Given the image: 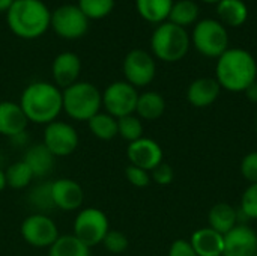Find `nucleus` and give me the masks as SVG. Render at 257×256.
Instances as JSON below:
<instances>
[{
  "label": "nucleus",
  "instance_id": "nucleus-39",
  "mask_svg": "<svg viewBox=\"0 0 257 256\" xmlns=\"http://www.w3.org/2000/svg\"><path fill=\"white\" fill-rule=\"evenodd\" d=\"M12 3H14V0H0V12H6Z\"/></svg>",
  "mask_w": 257,
  "mask_h": 256
},
{
  "label": "nucleus",
  "instance_id": "nucleus-21",
  "mask_svg": "<svg viewBox=\"0 0 257 256\" xmlns=\"http://www.w3.org/2000/svg\"><path fill=\"white\" fill-rule=\"evenodd\" d=\"M54 155L45 148L44 143L30 146L24 154V161L33 172L35 178H44L54 167Z\"/></svg>",
  "mask_w": 257,
  "mask_h": 256
},
{
  "label": "nucleus",
  "instance_id": "nucleus-35",
  "mask_svg": "<svg viewBox=\"0 0 257 256\" xmlns=\"http://www.w3.org/2000/svg\"><path fill=\"white\" fill-rule=\"evenodd\" d=\"M241 175L244 177L245 181H248L250 184H256L257 183V151L248 152L247 155H244L242 161H241Z\"/></svg>",
  "mask_w": 257,
  "mask_h": 256
},
{
  "label": "nucleus",
  "instance_id": "nucleus-11",
  "mask_svg": "<svg viewBox=\"0 0 257 256\" xmlns=\"http://www.w3.org/2000/svg\"><path fill=\"white\" fill-rule=\"evenodd\" d=\"M21 237L33 247H51L60 237L56 223L42 213H35L26 217L21 223Z\"/></svg>",
  "mask_w": 257,
  "mask_h": 256
},
{
  "label": "nucleus",
  "instance_id": "nucleus-28",
  "mask_svg": "<svg viewBox=\"0 0 257 256\" xmlns=\"http://www.w3.org/2000/svg\"><path fill=\"white\" fill-rule=\"evenodd\" d=\"M5 175H6V186L11 189H15V190H21V189L27 187L35 178L33 172L30 170V167L26 164L24 160L12 163L6 169Z\"/></svg>",
  "mask_w": 257,
  "mask_h": 256
},
{
  "label": "nucleus",
  "instance_id": "nucleus-10",
  "mask_svg": "<svg viewBox=\"0 0 257 256\" xmlns=\"http://www.w3.org/2000/svg\"><path fill=\"white\" fill-rule=\"evenodd\" d=\"M122 71L125 75V81L137 88H145L151 84L157 75V63L155 57L142 48H134L126 53Z\"/></svg>",
  "mask_w": 257,
  "mask_h": 256
},
{
  "label": "nucleus",
  "instance_id": "nucleus-16",
  "mask_svg": "<svg viewBox=\"0 0 257 256\" xmlns=\"http://www.w3.org/2000/svg\"><path fill=\"white\" fill-rule=\"evenodd\" d=\"M81 72V59L78 54L72 51H62L59 53L51 65V75L54 84L59 89H66L71 84L78 81Z\"/></svg>",
  "mask_w": 257,
  "mask_h": 256
},
{
  "label": "nucleus",
  "instance_id": "nucleus-41",
  "mask_svg": "<svg viewBox=\"0 0 257 256\" xmlns=\"http://www.w3.org/2000/svg\"><path fill=\"white\" fill-rule=\"evenodd\" d=\"M202 2H205V3H215V5H217V3H220L221 0H202Z\"/></svg>",
  "mask_w": 257,
  "mask_h": 256
},
{
  "label": "nucleus",
  "instance_id": "nucleus-7",
  "mask_svg": "<svg viewBox=\"0 0 257 256\" xmlns=\"http://www.w3.org/2000/svg\"><path fill=\"white\" fill-rule=\"evenodd\" d=\"M108 231V217L99 208H83L74 220V235L89 249L101 244Z\"/></svg>",
  "mask_w": 257,
  "mask_h": 256
},
{
  "label": "nucleus",
  "instance_id": "nucleus-40",
  "mask_svg": "<svg viewBox=\"0 0 257 256\" xmlns=\"http://www.w3.org/2000/svg\"><path fill=\"white\" fill-rule=\"evenodd\" d=\"M5 187H6V175H5V172L0 169V192L5 190Z\"/></svg>",
  "mask_w": 257,
  "mask_h": 256
},
{
  "label": "nucleus",
  "instance_id": "nucleus-29",
  "mask_svg": "<svg viewBox=\"0 0 257 256\" xmlns=\"http://www.w3.org/2000/svg\"><path fill=\"white\" fill-rule=\"evenodd\" d=\"M116 0H78L77 6L87 17V20H102L114 9Z\"/></svg>",
  "mask_w": 257,
  "mask_h": 256
},
{
  "label": "nucleus",
  "instance_id": "nucleus-22",
  "mask_svg": "<svg viewBox=\"0 0 257 256\" xmlns=\"http://www.w3.org/2000/svg\"><path fill=\"white\" fill-rule=\"evenodd\" d=\"M166 112V100L161 94L155 91H148L139 94L136 113L140 119L145 121H155L161 118Z\"/></svg>",
  "mask_w": 257,
  "mask_h": 256
},
{
  "label": "nucleus",
  "instance_id": "nucleus-3",
  "mask_svg": "<svg viewBox=\"0 0 257 256\" xmlns=\"http://www.w3.org/2000/svg\"><path fill=\"white\" fill-rule=\"evenodd\" d=\"M6 23L15 36L36 39L48 32L51 11L42 0H14L6 11Z\"/></svg>",
  "mask_w": 257,
  "mask_h": 256
},
{
  "label": "nucleus",
  "instance_id": "nucleus-5",
  "mask_svg": "<svg viewBox=\"0 0 257 256\" xmlns=\"http://www.w3.org/2000/svg\"><path fill=\"white\" fill-rule=\"evenodd\" d=\"M63 112L74 121H89L102 107V94L90 81H77L62 91Z\"/></svg>",
  "mask_w": 257,
  "mask_h": 256
},
{
  "label": "nucleus",
  "instance_id": "nucleus-42",
  "mask_svg": "<svg viewBox=\"0 0 257 256\" xmlns=\"http://www.w3.org/2000/svg\"><path fill=\"white\" fill-rule=\"evenodd\" d=\"M256 128H257V121H256Z\"/></svg>",
  "mask_w": 257,
  "mask_h": 256
},
{
  "label": "nucleus",
  "instance_id": "nucleus-32",
  "mask_svg": "<svg viewBox=\"0 0 257 256\" xmlns=\"http://www.w3.org/2000/svg\"><path fill=\"white\" fill-rule=\"evenodd\" d=\"M239 210L244 217L257 220V183L250 184L244 190L239 202Z\"/></svg>",
  "mask_w": 257,
  "mask_h": 256
},
{
  "label": "nucleus",
  "instance_id": "nucleus-15",
  "mask_svg": "<svg viewBox=\"0 0 257 256\" xmlns=\"http://www.w3.org/2000/svg\"><path fill=\"white\" fill-rule=\"evenodd\" d=\"M257 253L256 231L247 225H236L224 235V252L221 256H254Z\"/></svg>",
  "mask_w": 257,
  "mask_h": 256
},
{
  "label": "nucleus",
  "instance_id": "nucleus-38",
  "mask_svg": "<svg viewBox=\"0 0 257 256\" xmlns=\"http://www.w3.org/2000/svg\"><path fill=\"white\" fill-rule=\"evenodd\" d=\"M245 97L248 98V101L251 103H257V80L254 83H251L247 89H245Z\"/></svg>",
  "mask_w": 257,
  "mask_h": 256
},
{
  "label": "nucleus",
  "instance_id": "nucleus-1",
  "mask_svg": "<svg viewBox=\"0 0 257 256\" xmlns=\"http://www.w3.org/2000/svg\"><path fill=\"white\" fill-rule=\"evenodd\" d=\"M18 104L29 122L47 125L57 121L63 110L62 89L54 83L33 81L24 88Z\"/></svg>",
  "mask_w": 257,
  "mask_h": 256
},
{
  "label": "nucleus",
  "instance_id": "nucleus-25",
  "mask_svg": "<svg viewBox=\"0 0 257 256\" xmlns=\"http://www.w3.org/2000/svg\"><path fill=\"white\" fill-rule=\"evenodd\" d=\"M199 14L200 9L194 0H176L172 6L167 21L185 29L187 26L196 24L199 21Z\"/></svg>",
  "mask_w": 257,
  "mask_h": 256
},
{
  "label": "nucleus",
  "instance_id": "nucleus-6",
  "mask_svg": "<svg viewBox=\"0 0 257 256\" xmlns=\"http://www.w3.org/2000/svg\"><path fill=\"white\" fill-rule=\"evenodd\" d=\"M190 38L193 47L205 57L218 59L229 48V33L226 26L214 18L197 21Z\"/></svg>",
  "mask_w": 257,
  "mask_h": 256
},
{
  "label": "nucleus",
  "instance_id": "nucleus-30",
  "mask_svg": "<svg viewBox=\"0 0 257 256\" xmlns=\"http://www.w3.org/2000/svg\"><path fill=\"white\" fill-rule=\"evenodd\" d=\"M117 136L126 142H136L143 137V122L136 115H128L117 119Z\"/></svg>",
  "mask_w": 257,
  "mask_h": 256
},
{
  "label": "nucleus",
  "instance_id": "nucleus-19",
  "mask_svg": "<svg viewBox=\"0 0 257 256\" xmlns=\"http://www.w3.org/2000/svg\"><path fill=\"white\" fill-rule=\"evenodd\" d=\"M190 244L197 256H221L224 252V235L209 226L200 228L191 235Z\"/></svg>",
  "mask_w": 257,
  "mask_h": 256
},
{
  "label": "nucleus",
  "instance_id": "nucleus-23",
  "mask_svg": "<svg viewBox=\"0 0 257 256\" xmlns=\"http://www.w3.org/2000/svg\"><path fill=\"white\" fill-rule=\"evenodd\" d=\"M175 0H136L139 15L152 24H161L169 20Z\"/></svg>",
  "mask_w": 257,
  "mask_h": 256
},
{
  "label": "nucleus",
  "instance_id": "nucleus-4",
  "mask_svg": "<svg viewBox=\"0 0 257 256\" xmlns=\"http://www.w3.org/2000/svg\"><path fill=\"white\" fill-rule=\"evenodd\" d=\"M190 47L191 38L187 29L170 21L158 24L151 36L152 56L167 63L182 60L187 56Z\"/></svg>",
  "mask_w": 257,
  "mask_h": 256
},
{
  "label": "nucleus",
  "instance_id": "nucleus-13",
  "mask_svg": "<svg viewBox=\"0 0 257 256\" xmlns=\"http://www.w3.org/2000/svg\"><path fill=\"white\" fill-rule=\"evenodd\" d=\"M126 157L130 160V164L152 172L158 164L163 163L164 152L158 142L149 137H142L128 145Z\"/></svg>",
  "mask_w": 257,
  "mask_h": 256
},
{
  "label": "nucleus",
  "instance_id": "nucleus-31",
  "mask_svg": "<svg viewBox=\"0 0 257 256\" xmlns=\"http://www.w3.org/2000/svg\"><path fill=\"white\" fill-rule=\"evenodd\" d=\"M29 201L35 208H38L41 211L54 208V202H53V196H51V183L50 184L44 183V184L36 186L30 192Z\"/></svg>",
  "mask_w": 257,
  "mask_h": 256
},
{
  "label": "nucleus",
  "instance_id": "nucleus-14",
  "mask_svg": "<svg viewBox=\"0 0 257 256\" xmlns=\"http://www.w3.org/2000/svg\"><path fill=\"white\" fill-rule=\"evenodd\" d=\"M51 196H53L54 207L63 211L80 210L84 202L83 187L71 178H60L53 181Z\"/></svg>",
  "mask_w": 257,
  "mask_h": 256
},
{
  "label": "nucleus",
  "instance_id": "nucleus-2",
  "mask_svg": "<svg viewBox=\"0 0 257 256\" xmlns=\"http://www.w3.org/2000/svg\"><path fill=\"white\" fill-rule=\"evenodd\" d=\"M215 80L229 92H245L257 80V62L244 48H227L215 65Z\"/></svg>",
  "mask_w": 257,
  "mask_h": 256
},
{
  "label": "nucleus",
  "instance_id": "nucleus-37",
  "mask_svg": "<svg viewBox=\"0 0 257 256\" xmlns=\"http://www.w3.org/2000/svg\"><path fill=\"white\" fill-rule=\"evenodd\" d=\"M167 256H197V253L194 252L193 246L190 244V240L179 238L170 244Z\"/></svg>",
  "mask_w": 257,
  "mask_h": 256
},
{
  "label": "nucleus",
  "instance_id": "nucleus-33",
  "mask_svg": "<svg viewBox=\"0 0 257 256\" xmlns=\"http://www.w3.org/2000/svg\"><path fill=\"white\" fill-rule=\"evenodd\" d=\"M101 244L104 246V249L107 252L114 253V255H119V253H123L128 249L130 241H128V238H126V235L123 232H120V231H111L110 229L107 232V235L104 237V240H102Z\"/></svg>",
  "mask_w": 257,
  "mask_h": 256
},
{
  "label": "nucleus",
  "instance_id": "nucleus-36",
  "mask_svg": "<svg viewBox=\"0 0 257 256\" xmlns=\"http://www.w3.org/2000/svg\"><path fill=\"white\" fill-rule=\"evenodd\" d=\"M175 178V172H173V167L167 163H161L158 164L152 172H151V180L154 183H157L158 186H169L172 184Z\"/></svg>",
  "mask_w": 257,
  "mask_h": 256
},
{
  "label": "nucleus",
  "instance_id": "nucleus-12",
  "mask_svg": "<svg viewBox=\"0 0 257 256\" xmlns=\"http://www.w3.org/2000/svg\"><path fill=\"white\" fill-rule=\"evenodd\" d=\"M42 143L54 157H68L78 146V134L71 124L54 121L45 125Z\"/></svg>",
  "mask_w": 257,
  "mask_h": 256
},
{
  "label": "nucleus",
  "instance_id": "nucleus-17",
  "mask_svg": "<svg viewBox=\"0 0 257 256\" xmlns=\"http://www.w3.org/2000/svg\"><path fill=\"white\" fill-rule=\"evenodd\" d=\"M220 92L221 86L215 77H199L190 83L187 89V100L191 106L203 109L214 104L218 100Z\"/></svg>",
  "mask_w": 257,
  "mask_h": 256
},
{
  "label": "nucleus",
  "instance_id": "nucleus-9",
  "mask_svg": "<svg viewBox=\"0 0 257 256\" xmlns=\"http://www.w3.org/2000/svg\"><path fill=\"white\" fill-rule=\"evenodd\" d=\"M137 100V89L125 80L113 81L102 92V107L108 115H111L116 119L134 115Z\"/></svg>",
  "mask_w": 257,
  "mask_h": 256
},
{
  "label": "nucleus",
  "instance_id": "nucleus-8",
  "mask_svg": "<svg viewBox=\"0 0 257 256\" xmlns=\"http://www.w3.org/2000/svg\"><path fill=\"white\" fill-rule=\"evenodd\" d=\"M50 29H53L57 36L72 41L86 35L89 29V20L77 5L66 3L51 12Z\"/></svg>",
  "mask_w": 257,
  "mask_h": 256
},
{
  "label": "nucleus",
  "instance_id": "nucleus-20",
  "mask_svg": "<svg viewBox=\"0 0 257 256\" xmlns=\"http://www.w3.org/2000/svg\"><path fill=\"white\" fill-rule=\"evenodd\" d=\"M208 223L211 229L226 235L238 225V211L227 202H218L209 210Z\"/></svg>",
  "mask_w": 257,
  "mask_h": 256
},
{
  "label": "nucleus",
  "instance_id": "nucleus-34",
  "mask_svg": "<svg viewBox=\"0 0 257 256\" xmlns=\"http://www.w3.org/2000/svg\"><path fill=\"white\" fill-rule=\"evenodd\" d=\"M125 177L128 180L130 184H133L134 187H139V189H143V187H148L151 184V174L145 169H140L137 166H126L125 169Z\"/></svg>",
  "mask_w": 257,
  "mask_h": 256
},
{
  "label": "nucleus",
  "instance_id": "nucleus-18",
  "mask_svg": "<svg viewBox=\"0 0 257 256\" xmlns=\"http://www.w3.org/2000/svg\"><path fill=\"white\" fill-rule=\"evenodd\" d=\"M27 118L18 103L0 101V134L5 137H17L26 133Z\"/></svg>",
  "mask_w": 257,
  "mask_h": 256
},
{
  "label": "nucleus",
  "instance_id": "nucleus-27",
  "mask_svg": "<svg viewBox=\"0 0 257 256\" xmlns=\"http://www.w3.org/2000/svg\"><path fill=\"white\" fill-rule=\"evenodd\" d=\"M87 125L90 133L101 140H111L117 136V119L108 115L107 112L96 113L87 121Z\"/></svg>",
  "mask_w": 257,
  "mask_h": 256
},
{
  "label": "nucleus",
  "instance_id": "nucleus-43",
  "mask_svg": "<svg viewBox=\"0 0 257 256\" xmlns=\"http://www.w3.org/2000/svg\"><path fill=\"white\" fill-rule=\"evenodd\" d=\"M254 256H257V253H256V255H254Z\"/></svg>",
  "mask_w": 257,
  "mask_h": 256
},
{
  "label": "nucleus",
  "instance_id": "nucleus-26",
  "mask_svg": "<svg viewBox=\"0 0 257 256\" xmlns=\"http://www.w3.org/2000/svg\"><path fill=\"white\" fill-rule=\"evenodd\" d=\"M48 256H90V249L74 234L60 235L50 247Z\"/></svg>",
  "mask_w": 257,
  "mask_h": 256
},
{
  "label": "nucleus",
  "instance_id": "nucleus-24",
  "mask_svg": "<svg viewBox=\"0 0 257 256\" xmlns=\"http://www.w3.org/2000/svg\"><path fill=\"white\" fill-rule=\"evenodd\" d=\"M217 15L224 26L239 27L248 18V6L244 0H221L217 3Z\"/></svg>",
  "mask_w": 257,
  "mask_h": 256
}]
</instances>
